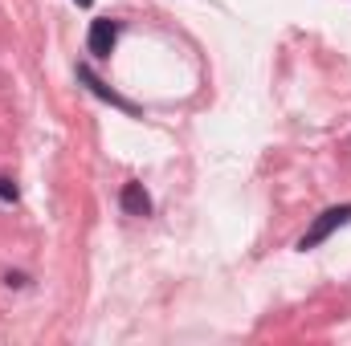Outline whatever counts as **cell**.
<instances>
[{"label":"cell","instance_id":"cell-1","mask_svg":"<svg viewBox=\"0 0 351 346\" xmlns=\"http://www.w3.org/2000/svg\"><path fill=\"white\" fill-rule=\"evenodd\" d=\"M343 224H351V204H339V208H327V212H323V216H319V220H315V224L306 228V237L298 241V249H302V253L319 249V245H323V241H327L331 232H339Z\"/></svg>","mask_w":351,"mask_h":346},{"label":"cell","instance_id":"cell-2","mask_svg":"<svg viewBox=\"0 0 351 346\" xmlns=\"http://www.w3.org/2000/svg\"><path fill=\"white\" fill-rule=\"evenodd\" d=\"M114 41H119V25H114L110 16H98V21H90L86 45H90V53H94L98 62H106V57L114 53Z\"/></svg>","mask_w":351,"mask_h":346},{"label":"cell","instance_id":"cell-3","mask_svg":"<svg viewBox=\"0 0 351 346\" xmlns=\"http://www.w3.org/2000/svg\"><path fill=\"white\" fill-rule=\"evenodd\" d=\"M119 204H123V212L127 216H152V196L143 191V183H123V191H119Z\"/></svg>","mask_w":351,"mask_h":346},{"label":"cell","instance_id":"cell-4","mask_svg":"<svg viewBox=\"0 0 351 346\" xmlns=\"http://www.w3.org/2000/svg\"><path fill=\"white\" fill-rule=\"evenodd\" d=\"M78 78H82V82H86V86L94 90L98 98H102V102H110V106H119V110H127V114H135V106H131V102H127L123 94H114V90L106 86V82H98V78L90 74V66H78Z\"/></svg>","mask_w":351,"mask_h":346},{"label":"cell","instance_id":"cell-5","mask_svg":"<svg viewBox=\"0 0 351 346\" xmlns=\"http://www.w3.org/2000/svg\"><path fill=\"white\" fill-rule=\"evenodd\" d=\"M0 204H16V183L0 175Z\"/></svg>","mask_w":351,"mask_h":346},{"label":"cell","instance_id":"cell-6","mask_svg":"<svg viewBox=\"0 0 351 346\" xmlns=\"http://www.w3.org/2000/svg\"><path fill=\"white\" fill-rule=\"evenodd\" d=\"M74 4H78V8H90V4H94V0H74Z\"/></svg>","mask_w":351,"mask_h":346}]
</instances>
